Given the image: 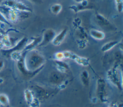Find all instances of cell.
<instances>
[{
    "instance_id": "obj_1",
    "label": "cell",
    "mask_w": 123,
    "mask_h": 107,
    "mask_svg": "<svg viewBox=\"0 0 123 107\" xmlns=\"http://www.w3.org/2000/svg\"><path fill=\"white\" fill-rule=\"evenodd\" d=\"M25 63L27 68L31 71H34L42 67L45 62L44 57L39 53L32 50Z\"/></svg>"
},
{
    "instance_id": "obj_2",
    "label": "cell",
    "mask_w": 123,
    "mask_h": 107,
    "mask_svg": "<svg viewBox=\"0 0 123 107\" xmlns=\"http://www.w3.org/2000/svg\"><path fill=\"white\" fill-rule=\"evenodd\" d=\"M2 3V5L20 12L31 13L32 11V9L24 3L17 0H4Z\"/></svg>"
},
{
    "instance_id": "obj_3",
    "label": "cell",
    "mask_w": 123,
    "mask_h": 107,
    "mask_svg": "<svg viewBox=\"0 0 123 107\" xmlns=\"http://www.w3.org/2000/svg\"><path fill=\"white\" fill-rule=\"evenodd\" d=\"M27 40L28 39L26 38H23L12 47L10 48L9 49H2L0 50V52L4 56L7 57H9L10 54L12 52L15 51H19L23 49H24L27 42Z\"/></svg>"
},
{
    "instance_id": "obj_4",
    "label": "cell",
    "mask_w": 123,
    "mask_h": 107,
    "mask_svg": "<svg viewBox=\"0 0 123 107\" xmlns=\"http://www.w3.org/2000/svg\"><path fill=\"white\" fill-rule=\"evenodd\" d=\"M95 18L98 24L101 27L107 29H115V26H114L108 19L105 18L102 14L96 12L95 14Z\"/></svg>"
},
{
    "instance_id": "obj_5",
    "label": "cell",
    "mask_w": 123,
    "mask_h": 107,
    "mask_svg": "<svg viewBox=\"0 0 123 107\" xmlns=\"http://www.w3.org/2000/svg\"><path fill=\"white\" fill-rule=\"evenodd\" d=\"M63 53L64 58H68L73 59L80 65L86 66L89 64V60L87 58L80 57L76 54L68 51L64 52Z\"/></svg>"
},
{
    "instance_id": "obj_6",
    "label": "cell",
    "mask_w": 123,
    "mask_h": 107,
    "mask_svg": "<svg viewBox=\"0 0 123 107\" xmlns=\"http://www.w3.org/2000/svg\"><path fill=\"white\" fill-rule=\"evenodd\" d=\"M55 36V32L53 29H48L46 30L43 33L42 41L38 46H42L47 44L50 41H52Z\"/></svg>"
},
{
    "instance_id": "obj_7",
    "label": "cell",
    "mask_w": 123,
    "mask_h": 107,
    "mask_svg": "<svg viewBox=\"0 0 123 107\" xmlns=\"http://www.w3.org/2000/svg\"><path fill=\"white\" fill-rule=\"evenodd\" d=\"M67 32V29L66 28L62 30V31H61L57 35H56L55 36V37L51 41L52 44L55 46H58L60 45L63 40L65 39Z\"/></svg>"
},
{
    "instance_id": "obj_8",
    "label": "cell",
    "mask_w": 123,
    "mask_h": 107,
    "mask_svg": "<svg viewBox=\"0 0 123 107\" xmlns=\"http://www.w3.org/2000/svg\"><path fill=\"white\" fill-rule=\"evenodd\" d=\"M33 40L32 42L28 44L27 45H26L25 47L24 50L25 51H28L30 50H32L33 49L37 46V45L38 46V45L40 44V43L42 41V37H34L32 38Z\"/></svg>"
},
{
    "instance_id": "obj_9",
    "label": "cell",
    "mask_w": 123,
    "mask_h": 107,
    "mask_svg": "<svg viewBox=\"0 0 123 107\" xmlns=\"http://www.w3.org/2000/svg\"><path fill=\"white\" fill-rule=\"evenodd\" d=\"M69 9L72 10V11H73V12L76 13H78V12L84 11V10L93 9L94 7L92 5H89L88 6H87V7H84L79 3V4L77 5H71L69 6Z\"/></svg>"
},
{
    "instance_id": "obj_10",
    "label": "cell",
    "mask_w": 123,
    "mask_h": 107,
    "mask_svg": "<svg viewBox=\"0 0 123 107\" xmlns=\"http://www.w3.org/2000/svg\"><path fill=\"white\" fill-rule=\"evenodd\" d=\"M90 36L95 39L102 40L105 37V34L98 30L91 29L90 31Z\"/></svg>"
},
{
    "instance_id": "obj_11",
    "label": "cell",
    "mask_w": 123,
    "mask_h": 107,
    "mask_svg": "<svg viewBox=\"0 0 123 107\" xmlns=\"http://www.w3.org/2000/svg\"><path fill=\"white\" fill-rule=\"evenodd\" d=\"M1 41L2 43L4 46L7 47H10L12 46V43L11 41V39L9 37L7 33H5L3 35L2 34V37L1 38Z\"/></svg>"
},
{
    "instance_id": "obj_12",
    "label": "cell",
    "mask_w": 123,
    "mask_h": 107,
    "mask_svg": "<svg viewBox=\"0 0 123 107\" xmlns=\"http://www.w3.org/2000/svg\"><path fill=\"white\" fill-rule=\"evenodd\" d=\"M0 105L2 107H9V100L7 95L4 94H0Z\"/></svg>"
},
{
    "instance_id": "obj_13",
    "label": "cell",
    "mask_w": 123,
    "mask_h": 107,
    "mask_svg": "<svg viewBox=\"0 0 123 107\" xmlns=\"http://www.w3.org/2000/svg\"><path fill=\"white\" fill-rule=\"evenodd\" d=\"M118 42L117 41H112L107 42L102 46V47L101 48V50L104 52L109 51L111 49H112L114 46L117 45Z\"/></svg>"
},
{
    "instance_id": "obj_14",
    "label": "cell",
    "mask_w": 123,
    "mask_h": 107,
    "mask_svg": "<svg viewBox=\"0 0 123 107\" xmlns=\"http://www.w3.org/2000/svg\"><path fill=\"white\" fill-rule=\"evenodd\" d=\"M62 6L59 3H55L53 4L50 8V10L52 13L54 14H58L62 10Z\"/></svg>"
},
{
    "instance_id": "obj_15",
    "label": "cell",
    "mask_w": 123,
    "mask_h": 107,
    "mask_svg": "<svg viewBox=\"0 0 123 107\" xmlns=\"http://www.w3.org/2000/svg\"><path fill=\"white\" fill-rule=\"evenodd\" d=\"M25 100L27 103L30 104L34 99L32 92L29 90L26 89L25 91Z\"/></svg>"
},
{
    "instance_id": "obj_16",
    "label": "cell",
    "mask_w": 123,
    "mask_h": 107,
    "mask_svg": "<svg viewBox=\"0 0 123 107\" xmlns=\"http://www.w3.org/2000/svg\"><path fill=\"white\" fill-rule=\"evenodd\" d=\"M22 56V53H21L19 51H15L12 52L10 55V57L15 61H18Z\"/></svg>"
},
{
    "instance_id": "obj_17",
    "label": "cell",
    "mask_w": 123,
    "mask_h": 107,
    "mask_svg": "<svg viewBox=\"0 0 123 107\" xmlns=\"http://www.w3.org/2000/svg\"><path fill=\"white\" fill-rule=\"evenodd\" d=\"M57 65L58 66V69L61 71V72H65L66 69H67V65L64 63L62 62V61L57 60Z\"/></svg>"
},
{
    "instance_id": "obj_18",
    "label": "cell",
    "mask_w": 123,
    "mask_h": 107,
    "mask_svg": "<svg viewBox=\"0 0 123 107\" xmlns=\"http://www.w3.org/2000/svg\"><path fill=\"white\" fill-rule=\"evenodd\" d=\"M115 3L116 5V8L117 11L121 13L123 10V0H115Z\"/></svg>"
},
{
    "instance_id": "obj_19",
    "label": "cell",
    "mask_w": 123,
    "mask_h": 107,
    "mask_svg": "<svg viewBox=\"0 0 123 107\" xmlns=\"http://www.w3.org/2000/svg\"><path fill=\"white\" fill-rule=\"evenodd\" d=\"M0 22L8 25H11L9 21L1 12H0Z\"/></svg>"
},
{
    "instance_id": "obj_20",
    "label": "cell",
    "mask_w": 123,
    "mask_h": 107,
    "mask_svg": "<svg viewBox=\"0 0 123 107\" xmlns=\"http://www.w3.org/2000/svg\"><path fill=\"white\" fill-rule=\"evenodd\" d=\"M81 23V20L79 18H76L74 19L73 22V24L74 26L78 28L79 26H80V24Z\"/></svg>"
},
{
    "instance_id": "obj_21",
    "label": "cell",
    "mask_w": 123,
    "mask_h": 107,
    "mask_svg": "<svg viewBox=\"0 0 123 107\" xmlns=\"http://www.w3.org/2000/svg\"><path fill=\"white\" fill-rule=\"evenodd\" d=\"M55 57H56L57 60H59V61H61L63 58H64L63 54V53H62V52H59V53H56V54H55Z\"/></svg>"
},
{
    "instance_id": "obj_22",
    "label": "cell",
    "mask_w": 123,
    "mask_h": 107,
    "mask_svg": "<svg viewBox=\"0 0 123 107\" xmlns=\"http://www.w3.org/2000/svg\"><path fill=\"white\" fill-rule=\"evenodd\" d=\"M27 0L36 4H41L43 2L42 0Z\"/></svg>"
},
{
    "instance_id": "obj_23",
    "label": "cell",
    "mask_w": 123,
    "mask_h": 107,
    "mask_svg": "<svg viewBox=\"0 0 123 107\" xmlns=\"http://www.w3.org/2000/svg\"><path fill=\"white\" fill-rule=\"evenodd\" d=\"M4 66V63L3 60L0 59V71L2 70Z\"/></svg>"
},
{
    "instance_id": "obj_24",
    "label": "cell",
    "mask_w": 123,
    "mask_h": 107,
    "mask_svg": "<svg viewBox=\"0 0 123 107\" xmlns=\"http://www.w3.org/2000/svg\"><path fill=\"white\" fill-rule=\"evenodd\" d=\"M4 47L2 43L1 42V41L0 40V51L3 49V47Z\"/></svg>"
},
{
    "instance_id": "obj_25",
    "label": "cell",
    "mask_w": 123,
    "mask_h": 107,
    "mask_svg": "<svg viewBox=\"0 0 123 107\" xmlns=\"http://www.w3.org/2000/svg\"><path fill=\"white\" fill-rule=\"evenodd\" d=\"M74 0L75 1H76V2H78V3H80L81 1H82L84 0Z\"/></svg>"
},
{
    "instance_id": "obj_26",
    "label": "cell",
    "mask_w": 123,
    "mask_h": 107,
    "mask_svg": "<svg viewBox=\"0 0 123 107\" xmlns=\"http://www.w3.org/2000/svg\"><path fill=\"white\" fill-rule=\"evenodd\" d=\"M3 80L2 79H1V78H0V83H2L3 82Z\"/></svg>"
},
{
    "instance_id": "obj_27",
    "label": "cell",
    "mask_w": 123,
    "mask_h": 107,
    "mask_svg": "<svg viewBox=\"0 0 123 107\" xmlns=\"http://www.w3.org/2000/svg\"><path fill=\"white\" fill-rule=\"evenodd\" d=\"M4 0H0V3H1V2H2Z\"/></svg>"
},
{
    "instance_id": "obj_28",
    "label": "cell",
    "mask_w": 123,
    "mask_h": 107,
    "mask_svg": "<svg viewBox=\"0 0 123 107\" xmlns=\"http://www.w3.org/2000/svg\"><path fill=\"white\" fill-rule=\"evenodd\" d=\"M1 37H2V34H0V39H1Z\"/></svg>"
}]
</instances>
